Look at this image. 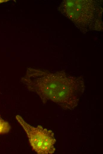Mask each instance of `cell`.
<instances>
[{"instance_id": "obj_3", "label": "cell", "mask_w": 103, "mask_h": 154, "mask_svg": "<svg viewBox=\"0 0 103 154\" xmlns=\"http://www.w3.org/2000/svg\"><path fill=\"white\" fill-rule=\"evenodd\" d=\"M10 129L9 123L0 117V134L8 133Z\"/></svg>"}, {"instance_id": "obj_4", "label": "cell", "mask_w": 103, "mask_h": 154, "mask_svg": "<svg viewBox=\"0 0 103 154\" xmlns=\"http://www.w3.org/2000/svg\"><path fill=\"white\" fill-rule=\"evenodd\" d=\"M8 0H0V4L8 1Z\"/></svg>"}, {"instance_id": "obj_2", "label": "cell", "mask_w": 103, "mask_h": 154, "mask_svg": "<svg viewBox=\"0 0 103 154\" xmlns=\"http://www.w3.org/2000/svg\"><path fill=\"white\" fill-rule=\"evenodd\" d=\"M16 118L26 133L33 149L38 154L54 153L56 140L52 131L40 125L36 127L32 126L26 123L19 115H17Z\"/></svg>"}, {"instance_id": "obj_1", "label": "cell", "mask_w": 103, "mask_h": 154, "mask_svg": "<svg viewBox=\"0 0 103 154\" xmlns=\"http://www.w3.org/2000/svg\"><path fill=\"white\" fill-rule=\"evenodd\" d=\"M71 77H60L58 82H40L30 84V90L44 101H52L65 110H72L78 105L84 89L83 84Z\"/></svg>"}]
</instances>
